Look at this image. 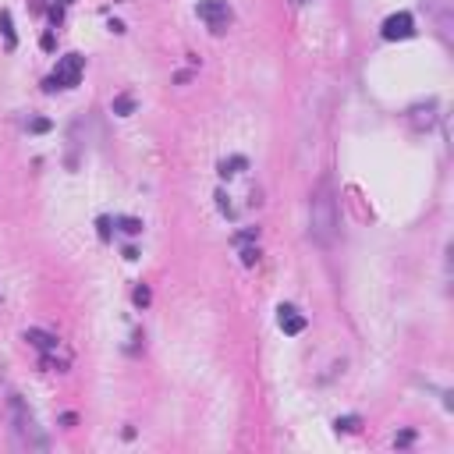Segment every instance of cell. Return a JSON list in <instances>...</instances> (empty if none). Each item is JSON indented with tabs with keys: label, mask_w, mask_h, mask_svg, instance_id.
Segmentation results:
<instances>
[{
	"label": "cell",
	"mask_w": 454,
	"mask_h": 454,
	"mask_svg": "<svg viewBox=\"0 0 454 454\" xmlns=\"http://www.w3.org/2000/svg\"><path fill=\"white\" fill-rule=\"evenodd\" d=\"M291 4H298V8H302V4H309V0H291Z\"/></svg>",
	"instance_id": "2e32d148"
},
{
	"label": "cell",
	"mask_w": 454,
	"mask_h": 454,
	"mask_svg": "<svg viewBox=\"0 0 454 454\" xmlns=\"http://www.w3.org/2000/svg\"><path fill=\"white\" fill-rule=\"evenodd\" d=\"M0 32H4L8 50H15V46H18V36H15V25H11V15H8V11H0Z\"/></svg>",
	"instance_id": "30bf717a"
},
{
	"label": "cell",
	"mask_w": 454,
	"mask_h": 454,
	"mask_svg": "<svg viewBox=\"0 0 454 454\" xmlns=\"http://www.w3.org/2000/svg\"><path fill=\"white\" fill-rule=\"evenodd\" d=\"M11 422H15V436H18L22 447H39V450L46 447V436L36 429V419H32V412L25 408V401L18 394L11 397Z\"/></svg>",
	"instance_id": "7a4b0ae2"
},
{
	"label": "cell",
	"mask_w": 454,
	"mask_h": 454,
	"mask_svg": "<svg viewBox=\"0 0 454 454\" xmlns=\"http://www.w3.org/2000/svg\"><path fill=\"white\" fill-rule=\"evenodd\" d=\"M256 259H259V252H256V249H245V252H242V263H245V266H252Z\"/></svg>",
	"instance_id": "5bb4252c"
},
{
	"label": "cell",
	"mask_w": 454,
	"mask_h": 454,
	"mask_svg": "<svg viewBox=\"0 0 454 454\" xmlns=\"http://www.w3.org/2000/svg\"><path fill=\"white\" fill-rule=\"evenodd\" d=\"M29 128H32V132H46V128H50V121H43V118H36V121H32Z\"/></svg>",
	"instance_id": "9a60e30c"
},
{
	"label": "cell",
	"mask_w": 454,
	"mask_h": 454,
	"mask_svg": "<svg viewBox=\"0 0 454 454\" xmlns=\"http://www.w3.org/2000/svg\"><path fill=\"white\" fill-rule=\"evenodd\" d=\"M149 298H153V291L146 288V284H142V288H135V305H142V309H146V305H149Z\"/></svg>",
	"instance_id": "4fadbf2b"
},
{
	"label": "cell",
	"mask_w": 454,
	"mask_h": 454,
	"mask_svg": "<svg viewBox=\"0 0 454 454\" xmlns=\"http://www.w3.org/2000/svg\"><path fill=\"white\" fill-rule=\"evenodd\" d=\"M118 223H121L125 235H139V231H142V220H135V216H121Z\"/></svg>",
	"instance_id": "8fae6325"
},
{
	"label": "cell",
	"mask_w": 454,
	"mask_h": 454,
	"mask_svg": "<svg viewBox=\"0 0 454 454\" xmlns=\"http://www.w3.org/2000/svg\"><path fill=\"white\" fill-rule=\"evenodd\" d=\"M245 167H249L245 156H231V160H223V163H220V178H235V174H242Z\"/></svg>",
	"instance_id": "9c48e42d"
},
{
	"label": "cell",
	"mask_w": 454,
	"mask_h": 454,
	"mask_svg": "<svg viewBox=\"0 0 454 454\" xmlns=\"http://www.w3.org/2000/svg\"><path fill=\"white\" fill-rule=\"evenodd\" d=\"M337 429L355 433V429H359V415H345V419H337Z\"/></svg>",
	"instance_id": "7c38bea8"
},
{
	"label": "cell",
	"mask_w": 454,
	"mask_h": 454,
	"mask_svg": "<svg viewBox=\"0 0 454 454\" xmlns=\"http://www.w3.org/2000/svg\"><path fill=\"white\" fill-rule=\"evenodd\" d=\"M277 326H280L284 333H291V337H295V333L305 330V316H302L295 305H280V309H277Z\"/></svg>",
	"instance_id": "8992f818"
},
{
	"label": "cell",
	"mask_w": 454,
	"mask_h": 454,
	"mask_svg": "<svg viewBox=\"0 0 454 454\" xmlns=\"http://www.w3.org/2000/svg\"><path fill=\"white\" fill-rule=\"evenodd\" d=\"M110 110L118 114V118H128V114H135V96H132V92H121V96H114Z\"/></svg>",
	"instance_id": "ba28073f"
},
{
	"label": "cell",
	"mask_w": 454,
	"mask_h": 454,
	"mask_svg": "<svg viewBox=\"0 0 454 454\" xmlns=\"http://www.w3.org/2000/svg\"><path fill=\"white\" fill-rule=\"evenodd\" d=\"M195 15H199L213 32H223L227 25H231V8H227V0H199Z\"/></svg>",
	"instance_id": "277c9868"
},
{
	"label": "cell",
	"mask_w": 454,
	"mask_h": 454,
	"mask_svg": "<svg viewBox=\"0 0 454 454\" xmlns=\"http://www.w3.org/2000/svg\"><path fill=\"white\" fill-rule=\"evenodd\" d=\"M82 68H85V57H78V53H68V57H61V61H57V68H53V75L46 78V92L78 85V78H82Z\"/></svg>",
	"instance_id": "3957f363"
},
{
	"label": "cell",
	"mask_w": 454,
	"mask_h": 454,
	"mask_svg": "<svg viewBox=\"0 0 454 454\" xmlns=\"http://www.w3.org/2000/svg\"><path fill=\"white\" fill-rule=\"evenodd\" d=\"M25 340H29L32 348H39V352H53V348H57V337L46 333V330H36V326L25 330Z\"/></svg>",
	"instance_id": "52a82bcc"
},
{
	"label": "cell",
	"mask_w": 454,
	"mask_h": 454,
	"mask_svg": "<svg viewBox=\"0 0 454 454\" xmlns=\"http://www.w3.org/2000/svg\"><path fill=\"white\" fill-rule=\"evenodd\" d=\"M380 36H383L387 43H397V39H412V36H415V18H412L408 11H397V15H390V18L383 22Z\"/></svg>",
	"instance_id": "5b68a950"
},
{
	"label": "cell",
	"mask_w": 454,
	"mask_h": 454,
	"mask_svg": "<svg viewBox=\"0 0 454 454\" xmlns=\"http://www.w3.org/2000/svg\"><path fill=\"white\" fill-rule=\"evenodd\" d=\"M337 227H340V220H337V199H333V185L330 181H319V188H316V195H312V206H309V235H312V242L316 245H333V238H337Z\"/></svg>",
	"instance_id": "6da1fadb"
}]
</instances>
